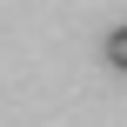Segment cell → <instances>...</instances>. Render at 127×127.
Wrapping results in <instances>:
<instances>
[{"mask_svg":"<svg viewBox=\"0 0 127 127\" xmlns=\"http://www.w3.org/2000/svg\"><path fill=\"white\" fill-rule=\"evenodd\" d=\"M100 54H107V67H114V74H127V27L107 33V47H100Z\"/></svg>","mask_w":127,"mask_h":127,"instance_id":"cell-1","label":"cell"}]
</instances>
